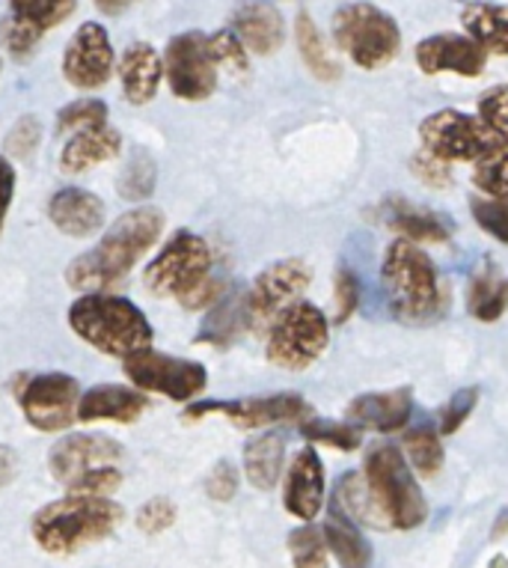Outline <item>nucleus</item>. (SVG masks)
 Returning <instances> with one entry per match:
<instances>
[{
    "label": "nucleus",
    "instance_id": "nucleus-1",
    "mask_svg": "<svg viewBox=\"0 0 508 568\" xmlns=\"http://www.w3.org/2000/svg\"><path fill=\"white\" fill-rule=\"evenodd\" d=\"M164 233V212L155 205H138L111 224L102 242L93 251L81 253L69 262L65 283L83 292H108L111 286L129 277L131 268L152 251V244Z\"/></svg>",
    "mask_w": 508,
    "mask_h": 568
},
{
    "label": "nucleus",
    "instance_id": "nucleus-2",
    "mask_svg": "<svg viewBox=\"0 0 508 568\" xmlns=\"http://www.w3.org/2000/svg\"><path fill=\"white\" fill-rule=\"evenodd\" d=\"M214 253L205 239L191 230L170 235L155 260L143 271L152 295L176 298L185 310L214 307L223 298V283L212 274Z\"/></svg>",
    "mask_w": 508,
    "mask_h": 568
},
{
    "label": "nucleus",
    "instance_id": "nucleus-3",
    "mask_svg": "<svg viewBox=\"0 0 508 568\" xmlns=\"http://www.w3.org/2000/svg\"><path fill=\"white\" fill-rule=\"evenodd\" d=\"M122 521H125V509L111 497L65 494L33 515L30 532L45 554L69 557V554H78V550L113 536Z\"/></svg>",
    "mask_w": 508,
    "mask_h": 568
},
{
    "label": "nucleus",
    "instance_id": "nucleus-4",
    "mask_svg": "<svg viewBox=\"0 0 508 568\" xmlns=\"http://www.w3.org/2000/svg\"><path fill=\"white\" fill-rule=\"evenodd\" d=\"M69 327L95 352L120 361L146 352L155 339L146 313L129 298L108 292H83L69 307Z\"/></svg>",
    "mask_w": 508,
    "mask_h": 568
},
{
    "label": "nucleus",
    "instance_id": "nucleus-5",
    "mask_svg": "<svg viewBox=\"0 0 508 568\" xmlns=\"http://www.w3.org/2000/svg\"><path fill=\"white\" fill-rule=\"evenodd\" d=\"M380 283L387 290L393 316L407 325H419L440 313V277L431 256L416 242L396 239L389 244L380 265Z\"/></svg>",
    "mask_w": 508,
    "mask_h": 568
},
{
    "label": "nucleus",
    "instance_id": "nucleus-6",
    "mask_svg": "<svg viewBox=\"0 0 508 568\" xmlns=\"http://www.w3.org/2000/svg\"><path fill=\"white\" fill-rule=\"evenodd\" d=\"M363 476L384 506L393 530H416L419 524H426V494L419 491L414 470L402 449L393 444H375L366 456Z\"/></svg>",
    "mask_w": 508,
    "mask_h": 568
},
{
    "label": "nucleus",
    "instance_id": "nucleus-7",
    "mask_svg": "<svg viewBox=\"0 0 508 568\" xmlns=\"http://www.w3.org/2000/svg\"><path fill=\"white\" fill-rule=\"evenodd\" d=\"M333 39L360 69H380L396 60L402 30L396 19L375 3H345L333 16Z\"/></svg>",
    "mask_w": 508,
    "mask_h": 568
},
{
    "label": "nucleus",
    "instance_id": "nucleus-8",
    "mask_svg": "<svg viewBox=\"0 0 508 568\" xmlns=\"http://www.w3.org/2000/svg\"><path fill=\"white\" fill-rule=\"evenodd\" d=\"M331 343V318L309 301H295L268 327V361L286 373H304Z\"/></svg>",
    "mask_w": 508,
    "mask_h": 568
},
{
    "label": "nucleus",
    "instance_id": "nucleus-9",
    "mask_svg": "<svg viewBox=\"0 0 508 568\" xmlns=\"http://www.w3.org/2000/svg\"><path fill=\"white\" fill-rule=\"evenodd\" d=\"M419 138H423V150L446 164H458V161L476 164L481 155H488L494 146L502 143L479 116L455 111V108L426 116L419 125Z\"/></svg>",
    "mask_w": 508,
    "mask_h": 568
},
{
    "label": "nucleus",
    "instance_id": "nucleus-10",
    "mask_svg": "<svg viewBox=\"0 0 508 568\" xmlns=\"http://www.w3.org/2000/svg\"><path fill=\"white\" fill-rule=\"evenodd\" d=\"M16 399L30 426L39 432H63L78 423L81 384L65 373L21 375Z\"/></svg>",
    "mask_w": 508,
    "mask_h": 568
},
{
    "label": "nucleus",
    "instance_id": "nucleus-11",
    "mask_svg": "<svg viewBox=\"0 0 508 568\" xmlns=\"http://www.w3.org/2000/svg\"><path fill=\"white\" fill-rule=\"evenodd\" d=\"M129 382L143 393H161L173 402H194L209 384L205 366L187 357H170L161 352L131 354L122 361Z\"/></svg>",
    "mask_w": 508,
    "mask_h": 568
},
{
    "label": "nucleus",
    "instance_id": "nucleus-12",
    "mask_svg": "<svg viewBox=\"0 0 508 568\" xmlns=\"http://www.w3.org/2000/svg\"><path fill=\"white\" fill-rule=\"evenodd\" d=\"M309 280H313V268L304 260H280L265 271H260L250 292L244 295L247 327L268 331L283 310L301 301Z\"/></svg>",
    "mask_w": 508,
    "mask_h": 568
},
{
    "label": "nucleus",
    "instance_id": "nucleus-13",
    "mask_svg": "<svg viewBox=\"0 0 508 568\" xmlns=\"http://www.w3.org/2000/svg\"><path fill=\"white\" fill-rule=\"evenodd\" d=\"M164 72L173 95L185 102L209 99L217 87V63L209 48V37L200 30H191V33H179L170 39L164 51Z\"/></svg>",
    "mask_w": 508,
    "mask_h": 568
},
{
    "label": "nucleus",
    "instance_id": "nucleus-14",
    "mask_svg": "<svg viewBox=\"0 0 508 568\" xmlns=\"http://www.w3.org/2000/svg\"><path fill=\"white\" fill-rule=\"evenodd\" d=\"M205 414H223L238 429H268L283 423H304L313 408L297 393H277V396H253L235 402H191L185 419H200Z\"/></svg>",
    "mask_w": 508,
    "mask_h": 568
},
{
    "label": "nucleus",
    "instance_id": "nucleus-15",
    "mask_svg": "<svg viewBox=\"0 0 508 568\" xmlns=\"http://www.w3.org/2000/svg\"><path fill=\"white\" fill-rule=\"evenodd\" d=\"M125 449L120 440L108 438V435H69V438L57 440L51 453H48V470L57 483L65 485V491L74 483H81L83 476L95 474L102 467L120 465Z\"/></svg>",
    "mask_w": 508,
    "mask_h": 568
},
{
    "label": "nucleus",
    "instance_id": "nucleus-16",
    "mask_svg": "<svg viewBox=\"0 0 508 568\" xmlns=\"http://www.w3.org/2000/svg\"><path fill=\"white\" fill-rule=\"evenodd\" d=\"M113 75V48L108 30L95 21H83L74 30L63 54V78L78 90H99Z\"/></svg>",
    "mask_w": 508,
    "mask_h": 568
},
{
    "label": "nucleus",
    "instance_id": "nucleus-17",
    "mask_svg": "<svg viewBox=\"0 0 508 568\" xmlns=\"http://www.w3.org/2000/svg\"><path fill=\"white\" fill-rule=\"evenodd\" d=\"M416 65L426 72V75H453L476 78L481 75V69L488 63L485 48L470 39L467 33H437V37L423 39L414 51Z\"/></svg>",
    "mask_w": 508,
    "mask_h": 568
},
{
    "label": "nucleus",
    "instance_id": "nucleus-18",
    "mask_svg": "<svg viewBox=\"0 0 508 568\" xmlns=\"http://www.w3.org/2000/svg\"><path fill=\"white\" fill-rule=\"evenodd\" d=\"M283 506L297 521H315L324 506V465L313 447H304L292 458L283 485Z\"/></svg>",
    "mask_w": 508,
    "mask_h": 568
},
{
    "label": "nucleus",
    "instance_id": "nucleus-19",
    "mask_svg": "<svg viewBox=\"0 0 508 568\" xmlns=\"http://www.w3.org/2000/svg\"><path fill=\"white\" fill-rule=\"evenodd\" d=\"M48 221L63 235L72 239H90L104 226L102 196L87 187H60L48 200Z\"/></svg>",
    "mask_w": 508,
    "mask_h": 568
},
{
    "label": "nucleus",
    "instance_id": "nucleus-20",
    "mask_svg": "<svg viewBox=\"0 0 508 568\" xmlns=\"http://www.w3.org/2000/svg\"><path fill=\"white\" fill-rule=\"evenodd\" d=\"M414 414V396L407 387H396V390L384 393H363L348 405L345 417L354 423L357 429H372L387 435V432L405 429Z\"/></svg>",
    "mask_w": 508,
    "mask_h": 568
},
{
    "label": "nucleus",
    "instance_id": "nucleus-21",
    "mask_svg": "<svg viewBox=\"0 0 508 568\" xmlns=\"http://www.w3.org/2000/svg\"><path fill=\"white\" fill-rule=\"evenodd\" d=\"M146 396L138 387H122V384H99L81 393L78 399V423H95V419H111L129 426L146 410Z\"/></svg>",
    "mask_w": 508,
    "mask_h": 568
},
{
    "label": "nucleus",
    "instance_id": "nucleus-22",
    "mask_svg": "<svg viewBox=\"0 0 508 568\" xmlns=\"http://www.w3.org/2000/svg\"><path fill=\"white\" fill-rule=\"evenodd\" d=\"M232 30L247 51L262 57L274 54L286 39V21L274 3H265V0H250L238 7L232 16Z\"/></svg>",
    "mask_w": 508,
    "mask_h": 568
},
{
    "label": "nucleus",
    "instance_id": "nucleus-23",
    "mask_svg": "<svg viewBox=\"0 0 508 568\" xmlns=\"http://www.w3.org/2000/svg\"><path fill=\"white\" fill-rule=\"evenodd\" d=\"M161 78H164V57L149 42H134L122 51L120 81L122 93L131 104L152 102L161 87Z\"/></svg>",
    "mask_w": 508,
    "mask_h": 568
},
{
    "label": "nucleus",
    "instance_id": "nucleus-24",
    "mask_svg": "<svg viewBox=\"0 0 508 568\" xmlns=\"http://www.w3.org/2000/svg\"><path fill=\"white\" fill-rule=\"evenodd\" d=\"M122 150V134L111 125H99V129L78 131L69 138L60 155V168L63 173L74 176V173H87L95 164L116 159Z\"/></svg>",
    "mask_w": 508,
    "mask_h": 568
},
{
    "label": "nucleus",
    "instance_id": "nucleus-25",
    "mask_svg": "<svg viewBox=\"0 0 508 568\" xmlns=\"http://www.w3.org/2000/svg\"><path fill=\"white\" fill-rule=\"evenodd\" d=\"M324 541L336 562L343 568H372V545L360 532V524H354L348 515L333 504L324 518Z\"/></svg>",
    "mask_w": 508,
    "mask_h": 568
},
{
    "label": "nucleus",
    "instance_id": "nucleus-26",
    "mask_svg": "<svg viewBox=\"0 0 508 568\" xmlns=\"http://www.w3.org/2000/svg\"><path fill=\"white\" fill-rule=\"evenodd\" d=\"M286 465V438L280 432H262L244 447V476L256 491H271Z\"/></svg>",
    "mask_w": 508,
    "mask_h": 568
},
{
    "label": "nucleus",
    "instance_id": "nucleus-27",
    "mask_svg": "<svg viewBox=\"0 0 508 568\" xmlns=\"http://www.w3.org/2000/svg\"><path fill=\"white\" fill-rule=\"evenodd\" d=\"M333 504L339 506L354 524L360 527H372V530H393L384 506L375 497V491L366 483L363 474H345L339 483H336V500Z\"/></svg>",
    "mask_w": 508,
    "mask_h": 568
},
{
    "label": "nucleus",
    "instance_id": "nucleus-28",
    "mask_svg": "<svg viewBox=\"0 0 508 568\" xmlns=\"http://www.w3.org/2000/svg\"><path fill=\"white\" fill-rule=\"evenodd\" d=\"M461 24L467 37L485 48V54L508 57V7L488 3V0L467 3L461 12Z\"/></svg>",
    "mask_w": 508,
    "mask_h": 568
},
{
    "label": "nucleus",
    "instance_id": "nucleus-29",
    "mask_svg": "<svg viewBox=\"0 0 508 568\" xmlns=\"http://www.w3.org/2000/svg\"><path fill=\"white\" fill-rule=\"evenodd\" d=\"M387 226L393 233L402 235V239L416 244L446 242L449 233H453V224L444 215L426 212V209H414V205L407 203H389Z\"/></svg>",
    "mask_w": 508,
    "mask_h": 568
},
{
    "label": "nucleus",
    "instance_id": "nucleus-30",
    "mask_svg": "<svg viewBox=\"0 0 508 568\" xmlns=\"http://www.w3.org/2000/svg\"><path fill=\"white\" fill-rule=\"evenodd\" d=\"M467 310L473 318L479 322H497L508 310V280L499 277L490 265H481L470 277V290H467Z\"/></svg>",
    "mask_w": 508,
    "mask_h": 568
},
{
    "label": "nucleus",
    "instance_id": "nucleus-31",
    "mask_svg": "<svg viewBox=\"0 0 508 568\" xmlns=\"http://www.w3.org/2000/svg\"><path fill=\"white\" fill-rule=\"evenodd\" d=\"M295 39H297V51H301V60H304L306 69H309L322 84L339 81L343 69H339V63L333 60L327 45H324L322 33H318V28H315V21L309 12H297Z\"/></svg>",
    "mask_w": 508,
    "mask_h": 568
},
{
    "label": "nucleus",
    "instance_id": "nucleus-32",
    "mask_svg": "<svg viewBox=\"0 0 508 568\" xmlns=\"http://www.w3.org/2000/svg\"><path fill=\"white\" fill-rule=\"evenodd\" d=\"M402 453H405L410 470L426 476V479L444 470V444H440V435L431 426H419V429L407 432Z\"/></svg>",
    "mask_w": 508,
    "mask_h": 568
},
{
    "label": "nucleus",
    "instance_id": "nucleus-33",
    "mask_svg": "<svg viewBox=\"0 0 508 568\" xmlns=\"http://www.w3.org/2000/svg\"><path fill=\"white\" fill-rule=\"evenodd\" d=\"M247 327V310H244V295L241 298H221L214 304L212 316L200 331V343L230 345L235 336Z\"/></svg>",
    "mask_w": 508,
    "mask_h": 568
},
{
    "label": "nucleus",
    "instance_id": "nucleus-34",
    "mask_svg": "<svg viewBox=\"0 0 508 568\" xmlns=\"http://www.w3.org/2000/svg\"><path fill=\"white\" fill-rule=\"evenodd\" d=\"M158 182V168L155 159L149 155L146 150H134L129 161H125V168L120 173V182H116V194L122 200H129V203H143L152 196Z\"/></svg>",
    "mask_w": 508,
    "mask_h": 568
},
{
    "label": "nucleus",
    "instance_id": "nucleus-35",
    "mask_svg": "<svg viewBox=\"0 0 508 568\" xmlns=\"http://www.w3.org/2000/svg\"><path fill=\"white\" fill-rule=\"evenodd\" d=\"M301 435L309 444H324L333 449H357L363 444V429H357L354 423H339V419H309L301 423Z\"/></svg>",
    "mask_w": 508,
    "mask_h": 568
},
{
    "label": "nucleus",
    "instance_id": "nucleus-36",
    "mask_svg": "<svg viewBox=\"0 0 508 568\" xmlns=\"http://www.w3.org/2000/svg\"><path fill=\"white\" fill-rule=\"evenodd\" d=\"M12 16H19L37 30H54L57 24H63L78 7V0H10Z\"/></svg>",
    "mask_w": 508,
    "mask_h": 568
},
{
    "label": "nucleus",
    "instance_id": "nucleus-37",
    "mask_svg": "<svg viewBox=\"0 0 508 568\" xmlns=\"http://www.w3.org/2000/svg\"><path fill=\"white\" fill-rule=\"evenodd\" d=\"M288 554H292V566L295 568H327V541L313 521L288 532Z\"/></svg>",
    "mask_w": 508,
    "mask_h": 568
},
{
    "label": "nucleus",
    "instance_id": "nucleus-38",
    "mask_svg": "<svg viewBox=\"0 0 508 568\" xmlns=\"http://www.w3.org/2000/svg\"><path fill=\"white\" fill-rule=\"evenodd\" d=\"M473 182L485 196H508V143H499L473 164Z\"/></svg>",
    "mask_w": 508,
    "mask_h": 568
},
{
    "label": "nucleus",
    "instance_id": "nucleus-39",
    "mask_svg": "<svg viewBox=\"0 0 508 568\" xmlns=\"http://www.w3.org/2000/svg\"><path fill=\"white\" fill-rule=\"evenodd\" d=\"M99 125H108V104L99 99H78V102L65 104L57 116V131L69 134V138L78 131L99 129Z\"/></svg>",
    "mask_w": 508,
    "mask_h": 568
},
{
    "label": "nucleus",
    "instance_id": "nucleus-40",
    "mask_svg": "<svg viewBox=\"0 0 508 568\" xmlns=\"http://www.w3.org/2000/svg\"><path fill=\"white\" fill-rule=\"evenodd\" d=\"M39 39H42V30H37L19 16H12V12L0 21V45L7 48L16 60H28L37 51Z\"/></svg>",
    "mask_w": 508,
    "mask_h": 568
},
{
    "label": "nucleus",
    "instance_id": "nucleus-41",
    "mask_svg": "<svg viewBox=\"0 0 508 568\" xmlns=\"http://www.w3.org/2000/svg\"><path fill=\"white\" fill-rule=\"evenodd\" d=\"M473 217L476 224L497 242L508 244V196H476L473 200Z\"/></svg>",
    "mask_w": 508,
    "mask_h": 568
},
{
    "label": "nucleus",
    "instance_id": "nucleus-42",
    "mask_svg": "<svg viewBox=\"0 0 508 568\" xmlns=\"http://www.w3.org/2000/svg\"><path fill=\"white\" fill-rule=\"evenodd\" d=\"M360 304V283L354 277V271H336L333 283V325H345L354 316V310Z\"/></svg>",
    "mask_w": 508,
    "mask_h": 568
},
{
    "label": "nucleus",
    "instance_id": "nucleus-43",
    "mask_svg": "<svg viewBox=\"0 0 508 568\" xmlns=\"http://www.w3.org/2000/svg\"><path fill=\"white\" fill-rule=\"evenodd\" d=\"M176 518L179 509L170 497H152V500L140 506L138 530L146 532V536H161V532H166L176 524Z\"/></svg>",
    "mask_w": 508,
    "mask_h": 568
},
{
    "label": "nucleus",
    "instance_id": "nucleus-44",
    "mask_svg": "<svg viewBox=\"0 0 508 568\" xmlns=\"http://www.w3.org/2000/svg\"><path fill=\"white\" fill-rule=\"evenodd\" d=\"M209 48H212V57L217 69L226 65L232 72H247V48L235 37V30H217L209 37Z\"/></svg>",
    "mask_w": 508,
    "mask_h": 568
},
{
    "label": "nucleus",
    "instance_id": "nucleus-45",
    "mask_svg": "<svg viewBox=\"0 0 508 568\" xmlns=\"http://www.w3.org/2000/svg\"><path fill=\"white\" fill-rule=\"evenodd\" d=\"M479 120L508 143V87H494L479 99Z\"/></svg>",
    "mask_w": 508,
    "mask_h": 568
},
{
    "label": "nucleus",
    "instance_id": "nucleus-46",
    "mask_svg": "<svg viewBox=\"0 0 508 568\" xmlns=\"http://www.w3.org/2000/svg\"><path fill=\"white\" fill-rule=\"evenodd\" d=\"M39 143H42V122H39L37 116H21V120L12 125L10 134H7V155H10V159L28 161L33 159V152H37Z\"/></svg>",
    "mask_w": 508,
    "mask_h": 568
},
{
    "label": "nucleus",
    "instance_id": "nucleus-47",
    "mask_svg": "<svg viewBox=\"0 0 508 568\" xmlns=\"http://www.w3.org/2000/svg\"><path fill=\"white\" fill-rule=\"evenodd\" d=\"M476 402H479V387H467V390H458L453 399L446 402L444 410H440V417H437V429L440 435H455V432L461 429L467 417L476 408Z\"/></svg>",
    "mask_w": 508,
    "mask_h": 568
},
{
    "label": "nucleus",
    "instance_id": "nucleus-48",
    "mask_svg": "<svg viewBox=\"0 0 508 568\" xmlns=\"http://www.w3.org/2000/svg\"><path fill=\"white\" fill-rule=\"evenodd\" d=\"M205 494L212 497L214 504H230L232 497L238 494V470L232 462L221 458L212 467V474L205 476Z\"/></svg>",
    "mask_w": 508,
    "mask_h": 568
},
{
    "label": "nucleus",
    "instance_id": "nucleus-49",
    "mask_svg": "<svg viewBox=\"0 0 508 568\" xmlns=\"http://www.w3.org/2000/svg\"><path fill=\"white\" fill-rule=\"evenodd\" d=\"M410 168H414V173L426 185L431 187H446L449 185V179H453V173H449V164L440 159H435V155H428L426 150H419L414 155V161H410Z\"/></svg>",
    "mask_w": 508,
    "mask_h": 568
},
{
    "label": "nucleus",
    "instance_id": "nucleus-50",
    "mask_svg": "<svg viewBox=\"0 0 508 568\" xmlns=\"http://www.w3.org/2000/svg\"><path fill=\"white\" fill-rule=\"evenodd\" d=\"M12 196H16V168L10 164V159H0V233L10 215Z\"/></svg>",
    "mask_w": 508,
    "mask_h": 568
},
{
    "label": "nucleus",
    "instance_id": "nucleus-51",
    "mask_svg": "<svg viewBox=\"0 0 508 568\" xmlns=\"http://www.w3.org/2000/svg\"><path fill=\"white\" fill-rule=\"evenodd\" d=\"M19 476V453L0 444V488H7Z\"/></svg>",
    "mask_w": 508,
    "mask_h": 568
},
{
    "label": "nucleus",
    "instance_id": "nucleus-52",
    "mask_svg": "<svg viewBox=\"0 0 508 568\" xmlns=\"http://www.w3.org/2000/svg\"><path fill=\"white\" fill-rule=\"evenodd\" d=\"M95 10L104 12V16H122L125 10H131L138 0H93Z\"/></svg>",
    "mask_w": 508,
    "mask_h": 568
},
{
    "label": "nucleus",
    "instance_id": "nucleus-53",
    "mask_svg": "<svg viewBox=\"0 0 508 568\" xmlns=\"http://www.w3.org/2000/svg\"><path fill=\"white\" fill-rule=\"evenodd\" d=\"M506 532H508V509L502 515H499L497 527H494V532H490V536H494V539H502Z\"/></svg>",
    "mask_w": 508,
    "mask_h": 568
},
{
    "label": "nucleus",
    "instance_id": "nucleus-54",
    "mask_svg": "<svg viewBox=\"0 0 508 568\" xmlns=\"http://www.w3.org/2000/svg\"><path fill=\"white\" fill-rule=\"evenodd\" d=\"M490 568H508V559L506 557H497L490 562Z\"/></svg>",
    "mask_w": 508,
    "mask_h": 568
},
{
    "label": "nucleus",
    "instance_id": "nucleus-55",
    "mask_svg": "<svg viewBox=\"0 0 508 568\" xmlns=\"http://www.w3.org/2000/svg\"><path fill=\"white\" fill-rule=\"evenodd\" d=\"M467 3H479V0H467Z\"/></svg>",
    "mask_w": 508,
    "mask_h": 568
},
{
    "label": "nucleus",
    "instance_id": "nucleus-56",
    "mask_svg": "<svg viewBox=\"0 0 508 568\" xmlns=\"http://www.w3.org/2000/svg\"><path fill=\"white\" fill-rule=\"evenodd\" d=\"M0 65H3V63H0Z\"/></svg>",
    "mask_w": 508,
    "mask_h": 568
}]
</instances>
